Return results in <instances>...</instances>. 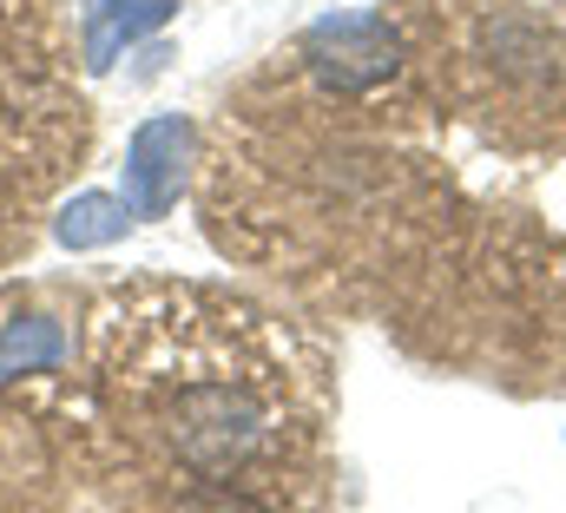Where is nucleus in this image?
<instances>
[{"label":"nucleus","instance_id":"obj_1","mask_svg":"<svg viewBox=\"0 0 566 513\" xmlns=\"http://www.w3.org/2000/svg\"><path fill=\"white\" fill-rule=\"evenodd\" d=\"M158 435L185 474L231 481L277 441V408L244 376H191L158 401Z\"/></svg>","mask_w":566,"mask_h":513},{"label":"nucleus","instance_id":"obj_2","mask_svg":"<svg viewBox=\"0 0 566 513\" xmlns=\"http://www.w3.org/2000/svg\"><path fill=\"white\" fill-rule=\"evenodd\" d=\"M310 66L336 93H369L402 66V40L376 13H329L310 27Z\"/></svg>","mask_w":566,"mask_h":513},{"label":"nucleus","instance_id":"obj_3","mask_svg":"<svg viewBox=\"0 0 566 513\" xmlns=\"http://www.w3.org/2000/svg\"><path fill=\"white\" fill-rule=\"evenodd\" d=\"M185 145H191V126L178 113H158L133 132L126 145V205L139 218H165L178 205V178H185Z\"/></svg>","mask_w":566,"mask_h":513},{"label":"nucleus","instance_id":"obj_4","mask_svg":"<svg viewBox=\"0 0 566 513\" xmlns=\"http://www.w3.org/2000/svg\"><path fill=\"white\" fill-rule=\"evenodd\" d=\"M171 20V0H86L80 27H86V60L93 66H113L139 33Z\"/></svg>","mask_w":566,"mask_h":513},{"label":"nucleus","instance_id":"obj_5","mask_svg":"<svg viewBox=\"0 0 566 513\" xmlns=\"http://www.w3.org/2000/svg\"><path fill=\"white\" fill-rule=\"evenodd\" d=\"M66 363V336L53 316H13L0 323V383L13 376H40V369H60Z\"/></svg>","mask_w":566,"mask_h":513},{"label":"nucleus","instance_id":"obj_6","mask_svg":"<svg viewBox=\"0 0 566 513\" xmlns=\"http://www.w3.org/2000/svg\"><path fill=\"white\" fill-rule=\"evenodd\" d=\"M126 224H133V205H126V198L86 191V198H73V205L60 211V244H66V251H93V244L126 238Z\"/></svg>","mask_w":566,"mask_h":513},{"label":"nucleus","instance_id":"obj_7","mask_svg":"<svg viewBox=\"0 0 566 513\" xmlns=\"http://www.w3.org/2000/svg\"><path fill=\"white\" fill-rule=\"evenodd\" d=\"M198 513H251V507H244V501H231V494H205Z\"/></svg>","mask_w":566,"mask_h":513}]
</instances>
